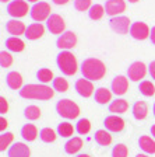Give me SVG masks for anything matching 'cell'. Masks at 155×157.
I'll use <instances>...</instances> for the list:
<instances>
[{
  "mask_svg": "<svg viewBox=\"0 0 155 157\" xmlns=\"http://www.w3.org/2000/svg\"><path fill=\"white\" fill-rule=\"evenodd\" d=\"M80 70L84 78H88L91 82H97V80H101L105 76L106 66L102 60H99L97 58H87L83 60Z\"/></svg>",
  "mask_w": 155,
  "mask_h": 157,
  "instance_id": "6da1fadb",
  "label": "cell"
},
{
  "mask_svg": "<svg viewBox=\"0 0 155 157\" xmlns=\"http://www.w3.org/2000/svg\"><path fill=\"white\" fill-rule=\"evenodd\" d=\"M74 88H76V91H77V94L84 98L91 97L92 93H94V84H92V82L88 80V78H84V77L78 78L77 82H76Z\"/></svg>",
  "mask_w": 155,
  "mask_h": 157,
  "instance_id": "9a60e30c",
  "label": "cell"
},
{
  "mask_svg": "<svg viewBox=\"0 0 155 157\" xmlns=\"http://www.w3.org/2000/svg\"><path fill=\"white\" fill-rule=\"evenodd\" d=\"M14 140V135L11 132H2L0 135V150L4 151L6 149H10V144Z\"/></svg>",
  "mask_w": 155,
  "mask_h": 157,
  "instance_id": "d6a6232c",
  "label": "cell"
},
{
  "mask_svg": "<svg viewBox=\"0 0 155 157\" xmlns=\"http://www.w3.org/2000/svg\"><path fill=\"white\" fill-rule=\"evenodd\" d=\"M4 45L9 51L11 52H23L25 45H24V41L18 38V36H9V38L4 41Z\"/></svg>",
  "mask_w": 155,
  "mask_h": 157,
  "instance_id": "d4e9b609",
  "label": "cell"
},
{
  "mask_svg": "<svg viewBox=\"0 0 155 157\" xmlns=\"http://www.w3.org/2000/svg\"><path fill=\"white\" fill-rule=\"evenodd\" d=\"M11 65H13V56L10 55L9 52H6V51H2L0 52V66L3 69H6V67H10Z\"/></svg>",
  "mask_w": 155,
  "mask_h": 157,
  "instance_id": "74e56055",
  "label": "cell"
},
{
  "mask_svg": "<svg viewBox=\"0 0 155 157\" xmlns=\"http://www.w3.org/2000/svg\"><path fill=\"white\" fill-rule=\"evenodd\" d=\"M36 78H38L42 84H46V83H49L50 80H53V72L48 67H41L38 72H36Z\"/></svg>",
  "mask_w": 155,
  "mask_h": 157,
  "instance_id": "1f68e13d",
  "label": "cell"
},
{
  "mask_svg": "<svg viewBox=\"0 0 155 157\" xmlns=\"http://www.w3.org/2000/svg\"><path fill=\"white\" fill-rule=\"evenodd\" d=\"M9 111V104H7V100L4 97H0V114L3 115Z\"/></svg>",
  "mask_w": 155,
  "mask_h": 157,
  "instance_id": "ab89813d",
  "label": "cell"
},
{
  "mask_svg": "<svg viewBox=\"0 0 155 157\" xmlns=\"http://www.w3.org/2000/svg\"><path fill=\"white\" fill-rule=\"evenodd\" d=\"M43 34H45V27L41 23H32L27 27V31L24 35L28 41H35V39L41 38Z\"/></svg>",
  "mask_w": 155,
  "mask_h": 157,
  "instance_id": "e0dca14e",
  "label": "cell"
},
{
  "mask_svg": "<svg viewBox=\"0 0 155 157\" xmlns=\"http://www.w3.org/2000/svg\"><path fill=\"white\" fill-rule=\"evenodd\" d=\"M21 137L25 142H34L38 137V128L34 124H25L21 128Z\"/></svg>",
  "mask_w": 155,
  "mask_h": 157,
  "instance_id": "cb8c5ba5",
  "label": "cell"
},
{
  "mask_svg": "<svg viewBox=\"0 0 155 157\" xmlns=\"http://www.w3.org/2000/svg\"><path fill=\"white\" fill-rule=\"evenodd\" d=\"M94 98H95V101H97L98 104L105 105L112 100V91L108 90V88H105V87H99V88L95 90Z\"/></svg>",
  "mask_w": 155,
  "mask_h": 157,
  "instance_id": "484cf974",
  "label": "cell"
},
{
  "mask_svg": "<svg viewBox=\"0 0 155 157\" xmlns=\"http://www.w3.org/2000/svg\"><path fill=\"white\" fill-rule=\"evenodd\" d=\"M28 2H31V3H38V0H28Z\"/></svg>",
  "mask_w": 155,
  "mask_h": 157,
  "instance_id": "c3c4849f",
  "label": "cell"
},
{
  "mask_svg": "<svg viewBox=\"0 0 155 157\" xmlns=\"http://www.w3.org/2000/svg\"><path fill=\"white\" fill-rule=\"evenodd\" d=\"M152 112H154V117H155V102H154V107H152Z\"/></svg>",
  "mask_w": 155,
  "mask_h": 157,
  "instance_id": "f907efd6",
  "label": "cell"
},
{
  "mask_svg": "<svg viewBox=\"0 0 155 157\" xmlns=\"http://www.w3.org/2000/svg\"><path fill=\"white\" fill-rule=\"evenodd\" d=\"M76 45H77V35L73 31H65L56 39V46L59 49H63V51L73 49Z\"/></svg>",
  "mask_w": 155,
  "mask_h": 157,
  "instance_id": "52a82bcc",
  "label": "cell"
},
{
  "mask_svg": "<svg viewBox=\"0 0 155 157\" xmlns=\"http://www.w3.org/2000/svg\"><path fill=\"white\" fill-rule=\"evenodd\" d=\"M148 72H149V76L155 80V60H152V62L148 65Z\"/></svg>",
  "mask_w": 155,
  "mask_h": 157,
  "instance_id": "60d3db41",
  "label": "cell"
},
{
  "mask_svg": "<svg viewBox=\"0 0 155 157\" xmlns=\"http://www.w3.org/2000/svg\"><path fill=\"white\" fill-rule=\"evenodd\" d=\"M94 139L99 146H109V144L112 143V135H110L109 131H106V129H99V131H97Z\"/></svg>",
  "mask_w": 155,
  "mask_h": 157,
  "instance_id": "4316f807",
  "label": "cell"
},
{
  "mask_svg": "<svg viewBox=\"0 0 155 157\" xmlns=\"http://www.w3.org/2000/svg\"><path fill=\"white\" fill-rule=\"evenodd\" d=\"M46 28L50 31V34L61 35V34L65 33L66 23L61 16H59V14H50V17L46 20Z\"/></svg>",
  "mask_w": 155,
  "mask_h": 157,
  "instance_id": "9c48e42d",
  "label": "cell"
},
{
  "mask_svg": "<svg viewBox=\"0 0 155 157\" xmlns=\"http://www.w3.org/2000/svg\"><path fill=\"white\" fill-rule=\"evenodd\" d=\"M136 157H149V156H148V154H137Z\"/></svg>",
  "mask_w": 155,
  "mask_h": 157,
  "instance_id": "7dc6e473",
  "label": "cell"
},
{
  "mask_svg": "<svg viewBox=\"0 0 155 157\" xmlns=\"http://www.w3.org/2000/svg\"><path fill=\"white\" fill-rule=\"evenodd\" d=\"M7 125H9V124H7V121H6V119H4V117H2V118H0V131H2V132H4V129H6V128H7Z\"/></svg>",
  "mask_w": 155,
  "mask_h": 157,
  "instance_id": "b9f144b4",
  "label": "cell"
},
{
  "mask_svg": "<svg viewBox=\"0 0 155 157\" xmlns=\"http://www.w3.org/2000/svg\"><path fill=\"white\" fill-rule=\"evenodd\" d=\"M103 125H105V129L113 133H117V132H122L124 129V121L119 115H108L105 119H103Z\"/></svg>",
  "mask_w": 155,
  "mask_h": 157,
  "instance_id": "8fae6325",
  "label": "cell"
},
{
  "mask_svg": "<svg viewBox=\"0 0 155 157\" xmlns=\"http://www.w3.org/2000/svg\"><path fill=\"white\" fill-rule=\"evenodd\" d=\"M138 90L142 95H146V97H151V95L155 94V87L149 80H142L138 86Z\"/></svg>",
  "mask_w": 155,
  "mask_h": 157,
  "instance_id": "e575fe53",
  "label": "cell"
},
{
  "mask_svg": "<svg viewBox=\"0 0 155 157\" xmlns=\"http://www.w3.org/2000/svg\"><path fill=\"white\" fill-rule=\"evenodd\" d=\"M56 112L65 119H76L80 115V107L68 98H63L56 102Z\"/></svg>",
  "mask_w": 155,
  "mask_h": 157,
  "instance_id": "277c9868",
  "label": "cell"
},
{
  "mask_svg": "<svg viewBox=\"0 0 155 157\" xmlns=\"http://www.w3.org/2000/svg\"><path fill=\"white\" fill-rule=\"evenodd\" d=\"M56 65H57V69L61 72V75L65 76H73L78 69L77 59L70 51H61L56 56Z\"/></svg>",
  "mask_w": 155,
  "mask_h": 157,
  "instance_id": "3957f363",
  "label": "cell"
},
{
  "mask_svg": "<svg viewBox=\"0 0 155 157\" xmlns=\"http://www.w3.org/2000/svg\"><path fill=\"white\" fill-rule=\"evenodd\" d=\"M91 0H74V7L78 11H87L91 9Z\"/></svg>",
  "mask_w": 155,
  "mask_h": 157,
  "instance_id": "f35d334b",
  "label": "cell"
},
{
  "mask_svg": "<svg viewBox=\"0 0 155 157\" xmlns=\"http://www.w3.org/2000/svg\"><path fill=\"white\" fill-rule=\"evenodd\" d=\"M130 3H137V2H138V0H129Z\"/></svg>",
  "mask_w": 155,
  "mask_h": 157,
  "instance_id": "681fc988",
  "label": "cell"
},
{
  "mask_svg": "<svg viewBox=\"0 0 155 157\" xmlns=\"http://www.w3.org/2000/svg\"><path fill=\"white\" fill-rule=\"evenodd\" d=\"M147 75V66L142 62H133L127 67V77L131 82H140Z\"/></svg>",
  "mask_w": 155,
  "mask_h": 157,
  "instance_id": "30bf717a",
  "label": "cell"
},
{
  "mask_svg": "<svg viewBox=\"0 0 155 157\" xmlns=\"http://www.w3.org/2000/svg\"><path fill=\"white\" fill-rule=\"evenodd\" d=\"M76 157H91L90 154H87V153H81V154H77Z\"/></svg>",
  "mask_w": 155,
  "mask_h": 157,
  "instance_id": "bcb514c9",
  "label": "cell"
},
{
  "mask_svg": "<svg viewBox=\"0 0 155 157\" xmlns=\"http://www.w3.org/2000/svg\"><path fill=\"white\" fill-rule=\"evenodd\" d=\"M24 117L28 119V121H36L41 118V109L36 105H28V107L24 109Z\"/></svg>",
  "mask_w": 155,
  "mask_h": 157,
  "instance_id": "4dcf8cb0",
  "label": "cell"
},
{
  "mask_svg": "<svg viewBox=\"0 0 155 157\" xmlns=\"http://www.w3.org/2000/svg\"><path fill=\"white\" fill-rule=\"evenodd\" d=\"M7 13L11 17L16 18H21V17L27 16L28 13V3L25 0H13L7 4Z\"/></svg>",
  "mask_w": 155,
  "mask_h": 157,
  "instance_id": "ba28073f",
  "label": "cell"
},
{
  "mask_svg": "<svg viewBox=\"0 0 155 157\" xmlns=\"http://www.w3.org/2000/svg\"><path fill=\"white\" fill-rule=\"evenodd\" d=\"M103 14H105V6H101V4H92L91 9L88 10V17L91 20H94V21L101 20L103 17Z\"/></svg>",
  "mask_w": 155,
  "mask_h": 157,
  "instance_id": "f546056e",
  "label": "cell"
},
{
  "mask_svg": "<svg viewBox=\"0 0 155 157\" xmlns=\"http://www.w3.org/2000/svg\"><path fill=\"white\" fill-rule=\"evenodd\" d=\"M50 11L52 10H50L49 3H46V2H38V3H35L29 9V16H31V18L34 21L41 23V21H45V20H48L50 17Z\"/></svg>",
  "mask_w": 155,
  "mask_h": 157,
  "instance_id": "5b68a950",
  "label": "cell"
},
{
  "mask_svg": "<svg viewBox=\"0 0 155 157\" xmlns=\"http://www.w3.org/2000/svg\"><path fill=\"white\" fill-rule=\"evenodd\" d=\"M149 39H151V42L155 45V25L151 28V33H149Z\"/></svg>",
  "mask_w": 155,
  "mask_h": 157,
  "instance_id": "7bdbcfd3",
  "label": "cell"
},
{
  "mask_svg": "<svg viewBox=\"0 0 155 157\" xmlns=\"http://www.w3.org/2000/svg\"><path fill=\"white\" fill-rule=\"evenodd\" d=\"M91 131V122L87 118H81L78 119V122L76 124V132L80 135H88Z\"/></svg>",
  "mask_w": 155,
  "mask_h": 157,
  "instance_id": "d590c367",
  "label": "cell"
},
{
  "mask_svg": "<svg viewBox=\"0 0 155 157\" xmlns=\"http://www.w3.org/2000/svg\"><path fill=\"white\" fill-rule=\"evenodd\" d=\"M110 90L113 94L123 95L129 90V77L126 76H116L110 83Z\"/></svg>",
  "mask_w": 155,
  "mask_h": 157,
  "instance_id": "4fadbf2b",
  "label": "cell"
},
{
  "mask_svg": "<svg viewBox=\"0 0 155 157\" xmlns=\"http://www.w3.org/2000/svg\"><path fill=\"white\" fill-rule=\"evenodd\" d=\"M138 146H140V149L147 154H154L155 153V140L151 136H147V135L140 136Z\"/></svg>",
  "mask_w": 155,
  "mask_h": 157,
  "instance_id": "603a6c76",
  "label": "cell"
},
{
  "mask_svg": "<svg viewBox=\"0 0 155 157\" xmlns=\"http://www.w3.org/2000/svg\"><path fill=\"white\" fill-rule=\"evenodd\" d=\"M131 111H133V117L136 118V119L142 121L148 115V105H147L146 101H136L133 104Z\"/></svg>",
  "mask_w": 155,
  "mask_h": 157,
  "instance_id": "ffe728a7",
  "label": "cell"
},
{
  "mask_svg": "<svg viewBox=\"0 0 155 157\" xmlns=\"http://www.w3.org/2000/svg\"><path fill=\"white\" fill-rule=\"evenodd\" d=\"M151 135H152V137L155 139V125H152L151 126Z\"/></svg>",
  "mask_w": 155,
  "mask_h": 157,
  "instance_id": "f6af8a7d",
  "label": "cell"
},
{
  "mask_svg": "<svg viewBox=\"0 0 155 157\" xmlns=\"http://www.w3.org/2000/svg\"><path fill=\"white\" fill-rule=\"evenodd\" d=\"M76 128H73V125L70 122H61V124L57 125V135L60 137H71L73 133H74Z\"/></svg>",
  "mask_w": 155,
  "mask_h": 157,
  "instance_id": "f1b7e54d",
  "label": "cell"
},
{
  "mask_svg": "<svg viewBox=\"0 0 155 157\" xmlns=\"http://www.w3.org/2000/svg\"><path fill=\"white\" fill-rule=\"evenodd\" d=\"M6 84L11 90H21L23 88V76L18 72H9L6 76Z\"/></svg>",
  "mask_w": 155,
  "mask_h": 157,
  "instance_id": "d6986e66",
  "label": "cell"
},
{
  "mask_svg": "<svg viewBox=\"0 0 155 157\" xmlns=\"http://www.w3.org/2000/svg\"><path fill=\"white\" fill-rule=\"evenodd\" d=\"M52 86H53V90L55 91H59V93H66L68 90V83L66 78L60 77H55L52 80Z\"/></svg>",
  "mask_w": 155,
  "mask_h": 157,
  "instance_id": "836d02e7",
  "label": "cell"
},
{
  "mask_svg": "<svg viewBox=\"0 0 155 157\" xmlns=\"http://www.w3.org/2000/svg\"><path fill=\"white\" fill-rule=\"evenodd\" d=\"M109 25L115 33L120 34V35H124V34L130 33V27H131V24H130L129 17L116 16V17H112V18L109 20Z\"/></svg>",
  "mask_w": 155,
  "mask_h": 157,
  "instance_id": "8992f818",
  "label": "cell"
},
{
  "mask_svg": "<svg viewBox=\"0 0 155 157\" xmlns=\"http://www.w3.org/2000/svg\"><path fill=\"white\" fill-rule=\"evenodd\" d=\"M29 156H31V150L23 142H16L7 150V157H29Z\"/></svg>",
  "mask_w": 155,
  "mask_h": 157,
  "instance_id": "2e32d148",
  "label": "cell"
},
{
  "mask_svg": "<svg viewBox=\"0 0 155 157\" xmlns=\"http://www.w3.org/2000/svg\"><path fill=\"white\" fill-rule=\"evenodd\" d=\"M57 137V132H55L52 128H43L39 131V139L43 143H53Z\"/></svg>",
  "mask_w": 155,
  "mask_h": 157,
  "instance_id": "83f0119b",
  "label": "cell"
},
{
  "mask_svg": "<svg viewBox=\"0 0 155 157\" xmlns=\"http://www.w3.org/2000/svg\"><path fill=\"white\" fill-rule=\"evenodd\" d=\"M129 156V149L126 144L119 143L112 149V157H127Z\"/></svg>",
  "mask_w": 155,
  "mask_h": 157,
  "instance_id": "8d00e7d4",
  "label": "cell"
},
{
  "mask_svg": "<svg viewBox=\"0 0 155 157\" xmlns=\"http://www.w3.org/2000/svg\"><path fill=\"white\" fill-rule=\"evenodd\" d=\"M149 33H151V29L148 28L146 23H142V21H136V23H133L131 27H130V35L133 36L134 39H138V41H142V39H146L149 36Z\"/></svg>",
  "mask_w": 155,
  "mask_h": 157,
  "instance_id": "7c38bea8",
  "label": "cell"
},
{
  "mask_svg": "<svg viewBox=\"0 0 155 157\" xmlns=\"http://www.w3.org/2000/svg\"><path fill=\"white\" fill-rule=\"evenodd\" d=\"M0 2H3V3H6V2H9V0H0Z\"/></svg>",
  "mask_w": 155,
  "mask_h": 157,
  "instance_id": "816d5d0a",
  "label": "cell"
},
{
  "mask_svg": "<svg viewBox=\"0 0 155 157\" xmlns=\"http://www.w3.org/2000/svg\"><path fill=\"white\" fill-rule=\"evenodd\" d=\"M81 147H83V139L78 137V136H73L66 142L65 151L67 154H76L81 150Z\"/></svg>",
  "mask_w": 155,
  "mask_h": 157,
  "instance_id": "7402d4cb",
  "label": "cell"
},
{
  "mask_svg": "<svg viewBox=\"0 0 155 157\" xmlns=\"http://www.w3.org/2000/svg\"><path fill=\"white\" fill-rule=\"evenodd\" d=\"M18 94L21 98H28V100H50L55 94V90L48 87L46 84H25L21 90H18Z\"/></svg>",
  "mask_w": 155,
  "mask_h": 157,
  "instance_id": "7a4b0ae2",
  "label": "cell"
},
{
  "mask_svg": "<svg viewBox=\"0 0 155 157\" xmlns=\"http://www.w3.org/2000/svg\"><path fill=\"white\" fill-rule=\"evenodd\" d=\"M6 31L9 34H11V36H20L25 34L27 27L24 25L23 21H18V20H9L6 23Z\"/></svg>",
  "mask_w": 155,
  "mask_h": 157,
  "instance_id": "ac0fdd59",
  "label": "cell"
},
{
  "mask_svg": "<svg viewBox=\"0 0 155 157\" xmlns=\"http://www.w3.org/2000/svg\"><path fill=\"white\" fill-rule=\"evenodd\" d=\"M109 112L115 115H120V114H124V112L129 109V104H127L126 100L123 98H116L115 101H110L109 102V107H108Z\"/></svg>",
  "mask_w": 155,
  "mask_h": 157,
  "instance_id": "44dd1931",
  "label": "cell"
},
{
  "mask_svg": "<svg viewBox=\"0 0 155 157\" xmlns=\"http://www.w3.org/2000/svg\"><path fill=\"white\" fill-rule=\"evenodd\" d=\"M126 10L124 0H106L105 2V13L110 17H116Z\"/></svg>",
  "mask_w": 155,
  "mask_h": 157,
  "instance_id": "5bb4252c",
  "label": "cell"
},
{
  "mask_svg": "<svg viewBox=\"0 0 155 157\" xmlns=\"http://www.w3.org/2000/svg\"><path fill=\"white\" fill-rule=\"evenodd\" d=\"M55 4H57V6H61V4H66V3H68L70 0H52Z\"/></svg>",
  "mask_w": 155,
  "mask_h": 157,
  "instance_id": "ee69618b",
  "label": "cell"
}]
</instances>
